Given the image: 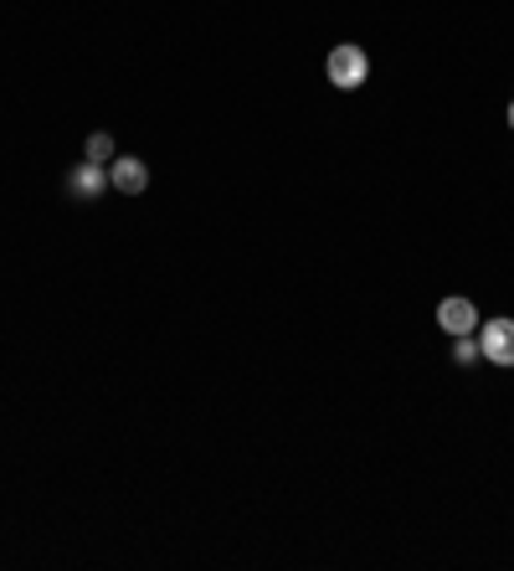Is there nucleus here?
I'll return each instance as SVG.
<instances>
[{"label": "nucleus", "instance_id": "nucleus-7", "mask_svg": "<svg viewBox=\"0 0 514 571\" xmlns=\"http://www.w3.org/2000/svg\"><path fill=\"white\" fill-rule=\"evenodd\" d=\"M453 361H458V366L484 361V356H479V335H453Z\"/></svg>", "mask_w": 514, "mask_h": 571}, {"label": "nucleus", "instance_id": "nucleus-4", "mask_svg": "<svg viewBox=\"0 0 514 571\" xmlns=\"http://www.w3.org/2000/svg\"><path fill=\"white\" fill-rule=\"evenodd\" d=\"M108 186L124 195H139L149 186V166L139 155H114V166H108Z\"/></svg>", "mask_w": 514, "mask_h": 571}, {"label": "nucleus", "instance_id": "nucleus-8", "mask_svg": "<svg viewBox=\"0 0 514 571\" xmlns=\"http://www.w3.org/2000/svg\"><path fill=\"white\" fill-rule=\"evenodd\" d=\"M510 129H514V98H510Z\"/></svg>", "mask_w": 514, "mask_h": 571}, {"label": "nucleus", "instance_id": "nucleus-1", "mask_svg": "<svg viewBox=\"0 0 514 571\" xmlns=\"http://www.w3.org/2000/svg\"><path fill=\"white\" fill-rule=\"evenodd\" d=\"M324 77L335 83L339 93H355V88H366V77H370V52L366 46H355V42H339L329 57H324Z\"/></svg>", "mask_w": 514, "mask_h": 571}, {"label": "nucleus", "instance_id": "nucleus-5", "mask_svg": "<svg viewBox=\"0 0 514 571\" xmlns=\"http://www.w3.org/2000/svg\"><path fill=\"white\" fill-rule=\"evenodd\" d=\"M438 325L448 335H473L479 330V309H473L469 299H442L438 304Z\"/></svg>", "mask_w": 514, "mask_h": 571}, {"label": "nucleus", "instance_id": "nucleus-3", "mask_svg": "<svg viewBox=\"0 0 514 571\" xmlns=\"http://www.w3.org/2000/svg\"><path fill=\"white\" fill-rule=\"evenodd\" d=\"M103 191H108V166H93V160H83V166L67 170V195H73V201L93 207Z\"/></svg>", "mask_w": 514, "mask_h": 571}, {"label": "nucleus", "instance_id": "nucleus-6", "mask_svg": "<svg viewBox=\"0 0 514 571\" xmlns=\"http://www.w3.org/2000/svg\"><path fill=\"white\" fill-rule=\"evenodd\" d=\"M114 135H88V145H83V160H93V166H114Z\"/></svg>", "mask_w": 514, "mask_h": 571}, {"label": "nucleus", "instance_id": "nucleus-2", "mask_svg": "<svg viewBox=\"0 0 514 571\" xmlns=\"http://www.w3.org/2000/svg\"><path fill=\"white\" fill-rule=\"evenodd\" d=\"M479 356H484L489 366H500V371H510L514 366V319H489V325H479Z\"/></svg>", "mask_w": 514, "mask_h": 571}]
</instances>
